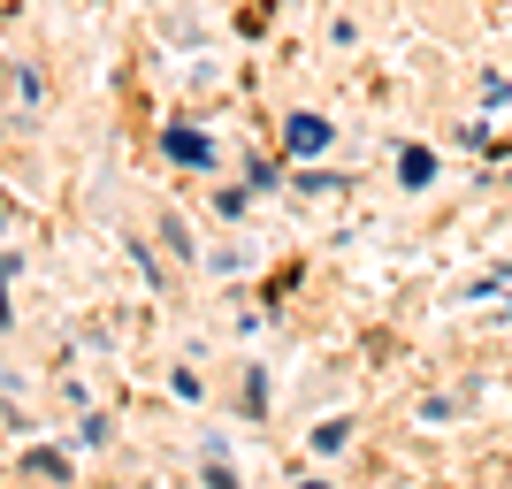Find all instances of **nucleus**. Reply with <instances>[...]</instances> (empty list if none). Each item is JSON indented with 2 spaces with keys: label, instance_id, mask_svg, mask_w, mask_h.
<instances>
[{
  "label": "nucleus",
  "instance_id": "nucleus-1",
  "mask_svg": "<svg viewBox=\"0 0 512 489\" xmlns=\"http://www.w3.org/2000/svg\"><path fill=\"white\" fill-rule=\"evenodd\" d=\"M329 146V123L321 115H291V153H321Z\"/></svg>",
  "mask_w": 512,
  "mask_h": 489
},
{
  "label": "nucleus",
  "instance_id": "nucleus-2",
  "mask_svg": "<svg viewBox=\"0 0 512 489\" xmlns=\"http://www.w3.org/2000/svg\"><path fill=\"white\" fill-rule=\"evenodd\" d=\"M161 146H169L176 161H214V146H207V138H199V130H169Z\"/></svg>",
  "mask_w": 512,
  "mask_h": 489
},
{
  "label": "nucleus",
  "instance_id": "nucleus-3",
  "mask_svg": "<svg viewBox=\"0 0 512 489\" xmlns=\"http://www.w3.org/2000/svg\"><path fill=\"white\" fill-rule=\"evenodd\" d=\"M31 467H39L46 482H62V474H69V459H62V451H31Z\"/></svg>",
  "mask_w": 512,
  "mask_h": 489
},
{
  "label": "nucleus",
  "instance_id": "nucleus-4",
  "mask_svg": "<svg viewBox=\"0 0 512 489\" xmlns=\"http://www.w3.org/2000/svg\"><path fill=\"white\" fill-rule=\"evenodd\" d=\"M428 169H436V161H428L421 146H406V184H428Z\"/></svg>",
  "mask_w": 512,
  "mask_h": 489
}]
</instances>
